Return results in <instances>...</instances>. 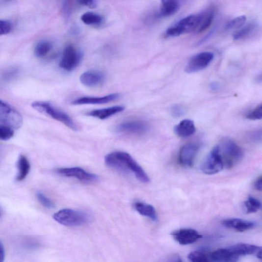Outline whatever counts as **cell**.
<instances>
[{
  "instance_id": "60d3db41",
  "label": "cell",
  "mask_w": 262,
  "mask_h": 262,
  "mask_svg": "<svg viewBox=\"0 0 262 262\" xmlns=\"http://www.w3.org/2000/svg\"><path fill=\"white\" fill-rule=\"evenodd\" d=\"M1 208H0V216H1Z\"/></svg>"
},
{
  "instance_id": "e0dca14e",
  "label": "cell",
  "mask_w": 262,
  "mask_h": 262,
  "mask_svg": "<svg viewBox=\"0 0 262 262\" xmlns=\"http://www.w3.org/2000/svg\"><path fill=\"white\" fill-rule=\"evenodd\" d=\"M119 97L120 95L117 93L107 95L102 97H82L75 100L72 102V104L74 105L104 104L112 102L117 100Z\"/></svg>"
},
{
  "instance_id": "277c9868",
  "label": "cell",
  "mask_w": 262,
  "mask_h": 262,
  "mask_svg": "<svg viewBox=\"0 0 262 262\" xmlns=\"http://www.w3.org/2000/svg\"><path fill=\"white\" fill-rule=\"evenodd\" d=\"M31 105L34 110L50 116L54 120L64 124L70 129L74 131L78 130L77 125L69 115L56 109L50 103L45 102H35L33 103Z\"/></svg>"
},
{
  "instance_id": "d590c367",
  "label": "cell",
  "mask_w": 262,
  "mask_h": 262,
  "mask_svg": "<svg viewBox=\"0 0 262 262\" xmlns=\"http://www.w3.org/2000/svg\"><path fill=\"white\" fill-rule=\"evenodd\" d=\"M185 110L183 107L180 105H176L172 107L171 113L173 116L178 117L184 114Z\"/></svg>"
},
{
  "instance_id": "ab89813d",
  "label": "cell",
  "mask_w": 262,
  "mask_h": 262,
  "mask_svg": "<svg viewBox=\"0 0 262 262\" xmlns=\"http://www.w3.org/2000/svg\"><path fill=\"white\" fill-rule=\"evenodd\" d=\"M210 88L213 91H217L219 89V85L218 84L217 82H213L212 84H211Z\"/></svg>"
},
{
  "instance_id": "7a4b0ae2",
  "label": "cell",
  "mask_w": 262,
  "mask_h": 262,
  "mask_svg": "<svg viewBox=\"0 0 262 262\" xmlns=\"http://www.w3.org/2000/svg\"><path fill=\"white\" fill-rule=\"evenodd\" d=\"M203 13L189 15L169 28L164 33L166 37H176L184 34L197 31L203 17Z\"/></svg>"
},
{
  "instance_id": "83f0119b",
  "label": "cell",
  "mask_w": 262,
  "mask_h": 262,
  "mask_svg": "<svg viewBox=\"0 0 262 262\" xmlns=\"http://www.w3.org/2000/svg\"><path fill=\"white\" fill-rule=\"evenodd\" d=\"M247 213H252L258 211L261 209V203L258 199L252 197H248L245 202Z\"/></svg>"
},
{
  "instance_id": "8992f818",
  "label": "cell",
  "mask_w": 262,
  "mask_h": 262,
  "mask_svg": "<svg viewBox=\"0 0 262 262\" xmlns=\"http://www.w3.org/2000/svg\"><path fill=\"white\" fill-rule=\"evenodd\" d=\"M0 123L11 129L17 130L22 126L23 118L19 112L0 100Z\"/></svg>"
},
{
  "instance_id": "f546056e",
  "label": "cell",
  "mask_w": 262,
  "mask_h": 262,
  "mask_svg": "<svg viewBox=\"0 0 262 262\" xmlns=\"http://www.w3.org/2000/svg\"><path fill=\"white\" fill-rule=\"evenodd\" d=\"M15 134L14 130L6 126L0 125V140L7 141Z\"/></svg>"
},
{
  "instance_id": "1f68e13d",
  "label": "cell",
  "mask_w": 262,
  "mask_h": 262,
  "mask_svg": "<svg viewBox=\"0 0 262 262\" xmlns=\"http://www.w3.org/2000/svg\"><path fill=\"white\" fill-rule=\"evenodd\" d=\"M37 197L40 203L45 208L49 209L54 208V204L52 200L46 197L43 193L38 192Z\"/></svg>"
},
{
  "instance_id": "d6986e66",
  "label": "cell",
  "mask_w": 262,
  "mask_h": 262,
  "mask_svg": "<svg viewBox=\"0 0 262 262\" xmlns=\"http://www.w3.org/2000/svg\"><path fill=\"white\" fill-rule=\"evenodd\" d=\"M229 248L236 255L240 257L249 255H255L262 251L261 247L245 243L237 244Z\"/></svg>"
},
{
  "instance_id": "6da1fadb",
  "label": "cell",
  "mask_w": 262,
  "mask_h": 262,
  "mask_svg": "<svg viewBox=\"0 0 262 262\" xmlns=\"http://www.w3.org/2000/svg\"><path fill=\"white\" fill-rule=\"evenodd\" d=\"M105 164L111 168L126 172L132 173L138 180L148 183L150 180L140 165L126 152L117 151L108 154L105 159Z\"/></svg>"
},
{
  "instance_id": "9a60e30c",
  "label": "cell",
  "mask_w": 262,
  "mask_h": 262,
  "mask_svg": "<svg viewBox=\"0 0 262 262\" xmlns=\"http://www.w3.org/2000/svg\"><path fill=\"white\" fill-rule=\"evenodd\" d=\"M226 228L233 229L238 232H244L256 228V222L241 219L231 218L225 219L222 222Z\"/></svg>"
},
{
  "instance_id": "5b68a950",
  "label": "cell",
  "mask_w": 262,
  "mask_h": 262,
  "mask_svg": "<svg viewBox=\"0 0 262 262\" xmlns=\"http://www.w3.org/2000/svg\"><path fill=\"white\" fill-rule=\"evenodd\" d=\"M53 218L59 224L67 226L85 225L89 220L86 213L68 209L59 210L54 214Z\"/></svg>"
},
{
  "instance_id": "7402d4cb",
  "label": "cell",
  "mask_w": 262,
  "mask_h": 262,
  "mask_svg": "<svg viewBox=\"0 0 262 262\" xmlns=\"http://www.w3.org/2000/svg\"><path fill=\"white\" fill-rule=\"evenodd\" d=\"M134 207L142 216L148 217L154 221L157 220V211L152 206L143 202H137L134 204Z\"/></svg>"
},
{
  "instance_id": "e575fe53",
  "label": "cell",
  "mask_w": 262,
  "mask_h": 262,
  "mask_svg": "<svg viewBox=\"0 0 262 262\" xmlns=\"http://www.w3.org/2000/svg\"><path fill=\"white\" fill-rule=\"evenodd\" d=\"M78 3L82 6L94 9L99 5V0H77Z\"/></svg>"
},
{
  "instance_id": "2e32d148",
  "label": "cell",
  "mask_w": 262,
  "mask_h": 262,
  "mask_svg": "<svg viewBox=\"0 0 262 262\" xmlns=\"http://www.w3.org/2000/svg\"><path fill=\"white\" fill-rule=\"evenodd\" d=\"M105 80V75L100 71L91 70L83 73L80 77L82 84L89 87H94L102 84Z\"/></svg>"
},
{
  "instance_id": "ba28073f",
  "label": "cell",
  "mask_w": 262,
  "mask_h": 262,
  "mask_svg": "<svg viewBox=\"0 0 262 262\" xmlns=\"http://www.w3.org/2000/svg\"><path fill=\"white\" fill-rule=\"evenodd\" d=\"M82 53L72 45L67 46L59 62V67L67 71L75 70L80 64Z\"/></svg>"
},
{
  "instance_id": "ffe728a7",
  "label": "cell",
  "mask_w": 262,
  "mask_h": 262,
  "mask_svg": "<svg viewBox=\"0 0 262 262\" xmlns=\"http://www.w3.org/2000/svg\"><path fill=\"white\" fill-rule=\"evenodd\" d=\"M239 258L229 248L219 249L210 255L211 260L215 262H234L237 261Z\"/></svg>"
},
{
  "instance_id": "74e56055",
  "label": "cell",
  "mask_w": 262,
  "mask_h": 262,
  "mask_svg": "<svg viewBox=\"0 0 262 262\" xmlns=\"http://www.w3.org/2000/svg\"><path fill=\"white\" fill-rule=\"evenodd\" d=\"M5 258V249L3 243L0 240V262H3Z\"/></svg>"
},
{
  "instance_id": "d6a6232c",
  "label": "cell",
  "mask_w": 262,
  "mask_h": 262,
  "mask_svg": "<svg viewBox=\"0 0 262 262\" xmlns=\"http://www.w3.org/2000/svg\"><path fill=\"white\" fill-rule=\"evenodd\" d=\"M246 118L249 120H260L262 118V104L258 105L256 108L249 112L246 116Z\"/></svg>"
},
{
  "instance_id": "8d00e7d4",
  "label": "cell",
  "mask_w": 262,
  "mask_h": 262,
  "mask_svg": "<svg viewBox=\"0 0 262 262\" xmlns=\"http://www.w3.org/2000/svg\"><path fill=\"white\" fill-rule=\"evenodd\" d=\"M249 137L252 141L255 142L261 141L262 140V131L261 130H256L250 133Z\"/></svg>"
},
{
  "instance_id": "4dcf8cb0",
  "label": "cell",
  "mask_w": 262,
  "mask_h": 262,
  "mask_svg": "<svg viewBox=\"0 0 262 262\" xmlns=\"http://www.w3.org/2000/svg\"><path fill=\"white\" fill-rule=\"evenodd\" d=\"M188 259L194 262H207L209 261L208 257L204 254L200 252H193L188 256Z\"/></svg>"
},
{
  "instance_id": "f1b7e54d",
  "label": "cell",
  "mask_w": 262,
  "mask_h": 262,
  "mask_svg": "<svg viewBox=\"0 0 262 262\" xmlns=\"http://www.w3.org/2000/svg\"><path fill=\"white\" fill-rule=\"evenodd\" d=\"M246 19L245 16L236 17L229 22L226 26V29L228 30L239 29L244 26Z\"/></svg>"
},
{
  "instance_id": "603a6c76",
  "label": "cell",
  "mask_w": 262,
  "mask_h": 262,
  "mask_svg": "<svg viewBox=\"0 0 262 262\" xmlns=\"http://www.w3.org/2000/svg\"><path fill=\"white\" fill-rule=\"evenodd\" d=\"M258 28V25L256 22L249 23L245 26L237 29L233 34V38L235 40L244 39L253 34Z\"/></svg>"
},
{
  "instance_id": "4fadbf2b",
  "label": "cell",
  "mask_w": 262,
  "mask_h": 262,
  "mask_svg": "<svg viewBox=\"0 0 262 262\" xmlns=\"http://www.w3.org/2000/svg\"><path fill=\"white\" fill-rule=\"evenodd\" d=\"M199 149V146L193 143L184 145L181 149L179 160L183 166H192Z\"/></svg>"
},
{
  "instance_id": "836d02e7",
  "label": "cell",
  "mask_w": 262,
  "mask_h": 262,
  "mask_svg": "<svg viewBox=\"0 0 262 262\" xmlns=\"http://www.w3.org/2000/svg\"><path fill=\"white\" fill-rule=\"evenodd\" d=\"M75 0H65L63 11L66 18H69L72 13L75 6Z\"/></svg>"
},
{
  "instance_id": "cb8c5ba5",
  "label": "cell",
  "mask_w": 262,
  "mask_h": 262,
  "mask_svg": "<svg viewBox=\"0 0 262 262\" xmlns=\"http://www.w3.org/2000/svg\"><path fill=\"white\" fill-rule=\"evenodd\" d=\"M18 173L16 180L18 182H22L25 180L30 170V164L26 157L25 156H21L17 163Z\"/></svg>"
},
{
  "instance_id": "f35d334b",
  "label": "cell",
  "mask_w": 262,
  "mask_h": 262,
  "mask_svg": "<svg viewBox=\"0 0 262 262\" xmlns=\"http://www.w3.org/2000/svg\"><path fill=\"white\" fill-rule=\"evenodd\" d=\"M262 176H260L256 181L255 183V188L258 190V191H261L262 190Z\"/></svg>"
},
{
  "instance_id": "d4e9b609",
  "label": "cell",
  "mask_w": 262,
  "mask_h": 262,
  "mask_svg": "<svg viewBox=\"0 0 262 262\" xmlns=\"http://www.w3.org/2000/svg\"><path fill=\"white\" fill-rule=\"evenodd\" d=\"M81 21L88 26H98L102 25L104 18L93 12H87L81 17Z\"/></svg>"
},
{
  "instance_id": "8fae6325",
  "label": "cell",
  "mask_w": 262,
  "mask_h": 262,
  "mask_svg": "<svg viewBox=\"0 0 262 262\" xmlns=\"http://www.w3.org/2000/svg\"><path fill=\"white\" fill-rule=\"evenodd\" d=\"M149 127L143 121H130L122 123L117 127L118 132L132 135H142L148 132Z\"/></svg>"
},
{
  "instance_id": "30bf717a",
  "label": "cell",
  "mask_w": 262,
  "mask_h": 262,
  "mask_svg": "<svg viewBox=\"0 0 262 262\" xmlns=\"http://www.w3.org/2000/svg\"><path fill=\"white\" fill-rule=\"evenodd\" d=\"M57 173L64 177L77 178L79 181L85 183L97 182L99 179L97 175L79 167L58 169Z\"/></svg>"
},
{
  "instance_id": "44dd1931",
  "label": "cell",
  "mask_w": 262,
  "mask_h": 262,
  "mask_svg": "<svg viewBox=\"0 0 262 262\" xmlns=\"http://www.w3.org/2000/svg\"><path fill=\"white\" fill-rule=\"evenodd\" d=\"M125 108L123 106L117 105L109 107V108L94 110L87 114L88 115L104 120L116 114L124 111Z\"/></svg>"
},
{
  "instance_id": "7c38bea8",
  "label": "cell",
  "mask_w": 262,
  "mask_h": 262,
  "mask_svg": "<svg viewBox=\"0 0 262 262\" xmlns=\"http://www.w3.org/2000/svg\"><path fill=\"white\" fill-rule=\"evenodd\" d=\"M175 240L181 245L193 244L202 237V236L195 230L181 229L172 233Z\"/></svg>"
},
{
  "instance_id": "ac0fdd59",
  "label": "cell",
  "mask_w": 262,
  "mask_h": 262,
  "mask_svg": "<svg viewBox=\"0 0 262 262\" xmlns=\"http://www.w3.org/2000/svg\"><path fill=\"white\" fill-rule=\"evenodd\" d=\"M196 131L194 123L190 120H184L177 125L174 128V132L177 135L183 138H187L193 135Z\"/></svg>"
},
{
  "instance_id": "52a82bcc",
  "label": "cell",
  "mask_w": 262,
  "mask_h": 262,
  "mask_svg": "<svg viewBox=\"0 0 262 262\" xmlns=\"http://www.w3.org/2000/svg\"><path fill=\"white\" fill-rule=\"evenodd\" d=\"M224 168L219 146L214 147L202 163L201 169L207 175H213L221 171Z\"/></svg>"
},
{
  "instance_id": "9c48e42d",
  "label": "cell",
  "mask_w": 262,
  "mask_h": 262,
  "mask_svg": "<svg viewBox=\"0 0 262 262\" xmlns=\"http://www.w3.org/2000/svg\"><path fill=\"white\" fill-rule=\"evenodd\" d=\"M213 56V54L210 52H203L195 55L186 66L185 72L193 74L205 69L212 62Z\"/></svg>"
},
{
  "instance_id": "3957f363",
  "label": "cell",
  "mask_w": 262,
  "mask_h": 262,
  "mask_svg": "<svg viewBox=\"0 0 262 262\" xmlns=\"http://www.w3.org/2000/svg\"><path fill=\"white\" fill-rule=\"evenodd\" d=\"M224 168L230 169L239 163L244 157L242 148L230 139H225L219 146Z\"/></svg>"
},
{
  "instance_id": "4316f807",
  "label": "cell",
  "mask_w": 262,
  "mask_h": 262,
  "mask_svg": "<svg viewBox=\"0 0 262 262\" xmlns=\"http://www.w3.org/2000/svg\"><path fill=\"white\" fill-rule=\"evenodd\" d=\"M52 48V44L51 42L47 41H41L35 48V54L38 57H43L51 52Z\"/></svg>"
},
{
  "instance_id": "484cf974",
  "label": "cell",
  "mask_w": 262,
  "mask_h": 262,
  "mask_svg": "<svg viewBox=\"0 0 262 262\" xmlns=\"http://www.w3.org/2000/svg\"><path fill=\"white\" fill-rule=\"evenodd\" d=\"M203 14L200 25L196 31L198 33L204 32L210 27L215 16V11L210 9L204 12Z\"/></svg>"
},
{
  "instance_id": "5bb4252c",
  "label": "cell",
  "mask_w": 262,
  "mask_h": 262,
  "mask_svg": "<svg viewBox=\"0 0 262 262\" xmlns=\"http://www.w3.org/2000/svg\"><path fill=\"white\" fill-rule=\"evenodd\" d=\"M187 0H161V7L158 12L159 18L171 16L177 13Z\"/></svg>"
}]
</instances>
